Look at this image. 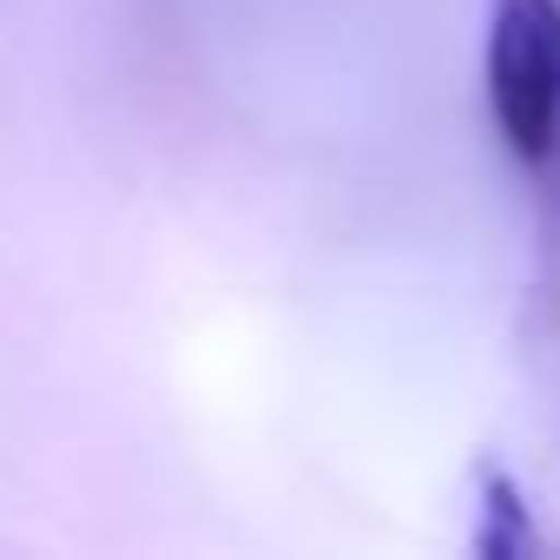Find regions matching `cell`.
<instances>
[{"mask_svg": "<svg viewBox=\"0 0 560 560\" xmlns=\"http://www.w3.org/2000/svg\"><path fill=\"white\" fill-rule=\"evenodd\" d=\"M488 106L514 159L540 165L560 139V0H494Z\"/></svg>", "mask_w": 560, "mask_h": 560, "instance_id": "1", "label": "cell"}, {"mask_svg": "<svg viewBox=\"0 0 560 560\" xmlns=\"http://www.w3.org/2000/svg\"><path fill=\"white\" fill-rule=\"evenodd\" d=\"M534 534L521 521V494L508 475H488V527H481V553H521Z\"/></svg>", "mask_w": 560, "mask_h": 560, "instance_id": "2", "label": "cell"}]
</instances>
